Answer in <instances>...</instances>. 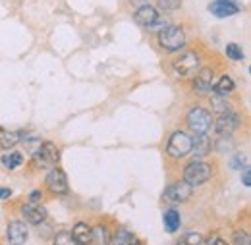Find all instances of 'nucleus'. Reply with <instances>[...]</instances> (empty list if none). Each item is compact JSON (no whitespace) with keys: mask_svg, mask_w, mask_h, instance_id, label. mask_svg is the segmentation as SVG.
<instances>
[{"mask_svg":"<svg viewBox=\"0 0 251 245\" xmlns=\"http://www.w3.org/2000/svg\"><path fill=\"white\" fill-rule=\"evenodd\" d=\"M203 244V238H201V234H197V232H188V234H184L182 238H180V242L178 245H201Z\"/></svg>","mask_w":251,"mask_h":245,"instance_id":"nucleus-24","label":"nucleus"},{"mask_svg":"<svg viewBox=\"0 0 251 245\" xmlns=\"http://www.w3.org/2000/svg\"><path fill=\"white\" fill-rule=\"evenodd\" d=\"M197 68H199V56L195 52H186V54H182L180 58L174 60V72L180 77H188Z\"/></svg>","mask_w":251,"mask_h":245,"instance_id":"nucleus-8","label":"nucleus"},{"mask_svg":"<svg viewBox=\"0 0 251 245\" xmlns=\"http://www.w3.org/2000/svg\"><path fill=\"white\" fill-rule=\"evenodd\" d=\"M60 158V151L56 149L54 143L50 141H43L41 147L33 153V164L37 168H52Z\"/></svg>","mask_w":251,"mask_h":245,"instance_id":"nucleus-3","label":"nucleus"},{"mask_svg":"<svg viewBox=\"0 0 251 245\" xmlns=\"http://www.w3.org/2000/svg\"><path fill=\"white\" fill-rule=\"evenodd\" d=\"M158 18H160V14L157 12V8H153V6H149V4H143V6L135 12V22H137L139 25H143L145 29L151 27Z\"/></svg>","mask_w":251,"mask_h":245,"instance_id":"nucleus-13","label":"nucleus"},{"mask_svg":"<svg viewBox=\"0 0 251 245\" xmlns=\"http://www.w3.org/2000/svg\"><path fill=\"white\" fill-rule=\"evenodd\" d=\"M168 25H170V24H168V20L160 16V18H158L157 22H155V24H153L151 27H147V29H149V31H155V33H158V31H162L164 27H168Z\"/></svg>","mask_w":251,"mask_h":245,"instance_id":"nucleus-29","label":"nucleus"},{"mask_svg":"<svg viewBox=\"0 0 251 245\" xmlns=\"http://www.w3.org/2000/svg\"><path fill=\"white\" fill-rule=\"evenodd\" d=\"M20 139H22L20 131H10V129L0 127V147L2 149H12L16 143H20Z\"/></svg>","mask_w":251,"mask_h":245,"instance_id":"nucleus-20","label":"nucleus"},{"mask_svg":"<svg viewBox=\"0 0 251 245\" xmlns=\"http://www.w3.org/2000/svg\"><path fill=\"white\" fill-rule=\"evenodd\" d=\"M110 230L104 224H97L91 228V245H110Z\"/></svg>","mask_w":251,"mask_h":245,"instance_id":"nucleus-17","label":"nucleus"},{"mask_svg":"<svg viewBox=\"0 0 251 245\" xmlns=\"http://www.w3.org/2000/svg\"><path fill=\"white\" fill-rule=\"evenodd\" d=\"M72 236H74V240H75V244L77 245H87L89 242H91V226L79 222V224L74 226Z\"/></svg>","mask_w":251,"mask_h":245,"instance_id":"nucleus-19","label":"nucleus"},{"mask_svg":"<svg viewBox=\"0 0 251 245\" xmlns=\"http://www.w3.org/2000/svg\"><path fill=\"white\" fill-rule=\"evenodd\" d=\"M110 244L112 245H141V242H139V238H137L135 234H131L129 230L120 228V230H116L114 236L110 238Z\"/></svg>","mask_w":251,"mask_h":245,"instance_id":"nucleus-16","label":"nucleus"},{"mask_svg":"<svg viewBox=\"0 0 251 245\" xmlns=\"http://www.w3.org/2000/svg\"><path fill=\"white\" fill-rule=\"evenodd\" d=\"M2 164H4V168L14 170V168L24 164V156H22V153H8L2 156Z\"/></svg>","mask_w":251,"mask_h":245,"instance_id":"nucleus-22","label":"nucleus"},{"mask_svg":"<svg viewBox=\"0 0 251 245\" xmlns=\"http://www.w3.org/2000/svg\"><path fill=\"white\" fill-rule=\"evenodd\" d=\"M166 153L172 158H184L186 154L191 153V137L186 131L172 133V137L168 139V145H166Z\"/></svg>","mask_w":251,"mask_h":245,"instance_id":"nucleus-5","label":"nucleus"},{"mask_svg":"<svg viewBox=\"0 0 251 245\" xmlns=\"http://www.w3.org/2000/svg\"><path fill=\"white\" fill-rule=\"evenodd\" d=\"M12 189L10 187H0V199H10Z\"/></svg>","mask_w":251,"mask_h":245,"instance_id":"nucleus-32","label":"nucleus"},{"mask_svg":"<svg viewBox=\"0 0 251 245\" xmlns=\"http://www.w3.org/2000/svg\"><path fill=\"white\" fill-rule=\"evenodd\" d=\"M226 56H228V58H232V60L240 62V60H244V50H242V47H240V45L230 43V45H226Z\"/></svg>","mask_w":251,"mask_h":245,"instance_id":"nucleus-23","label":"nucleus"},{"mask_svg":"<svg viewBox=\"0 0 251 245\" xmlns=\"http://www.w3.org/2000/svg\"><path fill=\"white\" fill-rule=\"evenodd\" d=\"M158 45L168 50V52H176L180 49H184L186 45V33L182 27H176V25H168L162 31H158Z\"/></svg>","mask_w":251,"mask_h":245,"instance_id":"nucleus-2","label":"nucleus"},{"mask_svg":"<svg viewBox=\"0 0 251 245\" xmlns=\"http://www.w3.org/2000/svg\"><path fill=\"white\" fill-rule=\"evenodd\" d=\"M6 238H8V244L10 245H24L29 238V232H27V226L20 220H14L8 224V230H6Z\"/></svg>","mask_w":251,"mask_h":245,"instance_id":"nucleus-10","label":"nucleus"},{"mask_svg":"<svg viewBox=\"0 0 251 245\" xmlns=\"http://www.w3.org/2000/svg\"><path fill=\"white\" fill-rule=\"evenodd\" d=\"M242 182L246 187H251V172L250 168H244V172H242Z\"/></svg>","mask_w":251,"mask_h":245,"instance_id":"nucleus-31","label":"nucleus"},{"mask_svg":"<svg viewBox=\"0 0 251 245\" xmlns=\"http://www.w3.org/2000/svg\"><path fill=\"white\" fill-rule=\"evenodd\" d=\"M213 77H215L213 70H211V68H203V70L195 75V79H193V89L197 93L211 91V87H213Z\"/></svg>","mask_w":251,"mask_h":245,"instance_id":"nucleus-15","label":"nucleus"},{"mask_svg":"<svg viewBox=\"0 0 251 245\" xmlns=\"http://www.w3.org/2000/svg\"><path fill=\"white\" fill-rule=\"evenodd\" d=\"M47 187L50 189V193L54 195H66L68 193V178L64 174L62 168H50V172L47 174Z\"/></svg>","mask_w":251,"mask_h":245,"instance_id":"nucleus-7","label":"nucleus"},{"mask_svg":"<svg viewBox=\"0 0 251 245\" xmlns=\"http://www.w3.org/2000/svg\"><path fill=\"white\" fill-rule=\"evenodd\" d=\"M54 245H77V244H75L72 232H58L54 236Z\"/></svg>","mask_w":251,"mask_h":245,"instance_id":"nucleus-25","label":"nucleus"},{"mask_svg":"<svg viewBox=\"0 0 251 245\" xmlns=\"http://www.w3.org/2000/svg\"><path fill=\"white\" fill-rule=\"evenodd\" d=\"M211 176H213L211 164L201 162V160H193V162H189L188 166L184 168V182L189 184L191 187L203 185L205 182L211 180Z\"/></svg>","mask_w":251,"mask_h":245,"instance_id":"nucleus-1","label":"nucleus"},{"mask_svg":"<svg viewBox=\"0 0 251 245\" xmlns=\"http://www.w3.org/2000/svg\"><path fill=\"white\" fill-rule=\"evenodd\" d=\"M209 245H228L222 238H213L211 242H209Z\"/></svg>","mask_w":251,"mask_h":245,"instance_id":"nucleus-34","label":"nucleus"},{"mask_svg":"<svg viewBox=\"0 0 251 245\" xmlns=\"http://www.w3.org/2000/svg\"><path fill=\"white\" fill-rule=\"evenodd\" d=\"M240 4L236 0H215L209 4V12L217 18H230L234 14H240Z\"/></svg>","mask_w":251,"mask_h":245,"instance_id":"nucleus-9","label":"nucleus"},{"mask_svg":"<svg viewBox=\"0 0 251 245\" xmlns=\"http://www.w3.org/2000/svg\"><path fill=\"white\" fill-rule=\"evenodd\" d=\"M238 125H240V118L230 110V112H224V114H220V118L217 120V133L222 135V137H230L236 129H238Z\"/></svg>","mask_w":251,"mask_h":245,"instance_id":"nucleus-12","label":"nucleus"},{"mask_svg":"<svg viewBox=\"0 0 251 245\" xmlns=\"http://www.w3.org/2000/svg\"><path fill=\"white\" fill-rule=\"evenodd\" d=\"M191 151L197 160L207 156L211 153V139L205 133H195V137H191Z\"/></svg>","mask_w":251,"mask_h":245,"instance_id":"nucleus-14","label":"nucleus"},{"mask_svg":"<svg viewBox=\"0 0 251 245\" xmlns=\"http://www.w3.org/2000/svg\"><path fill=\"white\" fill-rule=\"evenodd\" d=\"M22 215L24 218L29 222V224H35V226H41L45 220H47V209L43 207V205H39V203H25L24 207H22Z\"/></svg>","mask_w":251,"mask_h":245,"instance_id":"nucleus-11","label":"nucleus"},{"mask_svg":"<svg viewBox=\"0 0 251 245\" xmlns=\"http://www.w3.org/2000/svg\"><path fill=\"white\" fill-rule=\"evenodd\" d=\"M213 108H215L219 114L230 112V106L226 104V98H224V100H220V97H215V98H213Z\"/></svg>","mask_w":251,"mask_h":245,"instance_id":"nucleus-28","label":"nucleus"},{"mask_svg":"<svg viewBox=\"0 0 251 245\" xmlns=\"http://www.w3.org/2000/svg\"><path fill=\"white\" fill-rule=\"evenodd\" d=\"M234 245H251L250 234H248V232H244V230L236 232V234H234Z\"/></svg>","mask_w":251,"mask_h":245,"instance_id":"nucleus-27","label":"nucleus"},{"mask_svg":"<svg viewBox=\"0 0 251 245\" xmlns=\"http://www.w3.org/2000/svg\"><path fill=\"white\" fill-rule=\"evenodd\" d=\"M158 6L166 12H172V10H178L182 6V0H157Z\"/></svg>","mask_w":251,"mask_h":245,"instance_id":"nucleus-26","label":"nucleus"},{"mask_svg":"<svg viewBox=\"0 0 251 245\" xmlns=\"http://www.w3.org/2000/svg\"><path fill=\"white\" fill-rule=\"evenodd\" d=\"M191 193H193V187L186 184V182H180V184H172L170 187H166L162 199L166 203H170V205H178V203L188 201L189 197H191Z\"/></svg>","mask_w":251,"mask_h":245,"instance_id":"nucleus-6","label":"nucleus"},{"mask_svg":"<svg viewBox=\"0 0 251 245\" xmlns=\"http://www.w3.org/2000/svg\"><path fill=\"white\" fill-rule=\"evenodd\" d=\"M180 226H182V220H180V213H178V211L170 209V211H166V213H164V228H166V232H168V234L178 232V230H180Z\"/></svg>","mask_w":251,"mask_h":245,"instance_id":"nucleus-21","label":"nucleus"},{"mask_svg":"<svg viewBox=\"0 0 251 245\" xmlns=\"http://www.w3.org/2000/svg\"><path fill=\"white\" fill-rule=\"evenodd\" d=\"M43 199V193L41 191H33L31 193V203H37V201H41Z\"/></svg>","mask_w":251,"mask_h":245,"instance_id":"nucleus-33","label":"nucleus"},{"mask_svg":"<svg viewBox=\"0 0 251 245\" xmlns=\"http://www.w3.org/2000/svg\"><path fill=\"white\" fill-rule=\"evenodd\" d=\"M188 125L193 133H207L213 125V118L207 108L203 106H193L188 112Z\"/></svg>","mask_w":251,"mask_h":245,"instance_id":"nucleus-4","label":"nucleus"},{"mask_svg":"<svg viewBox=\"0 0 251 245\" xmlns=\"http://www.w3.org/2000/svg\"><path fill=\"white\" fill-rule=\"evenodd\" d=\"M211 89L215 93V97H224V98H226L230 93L236 89V83H234V79H232L230 75H222Z\"/></svg>","mask_w":251,"mask_h":245,"instance_id":"nucleus-18","label":"nucleus"},{"mask_svg":"<svg viewBox=\"0 0 251 245\" xmlns=\"http://www.w3.org/2000/svg\"><path fill=\"white\" fill-rule=\"evenodd\" d=\"M232 166H234V168H242V166H244V168H248V160L244 158V154H238V156L234 158Z\"/></svg>","mask_w":251,"mask_h":245,"instance_id":"nucleus-30","label":"nucleus"}]
</instances>
